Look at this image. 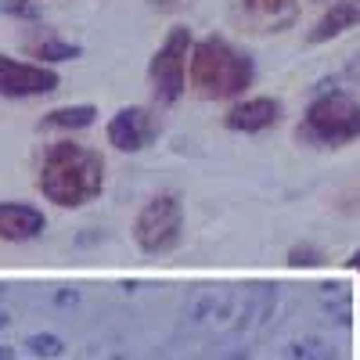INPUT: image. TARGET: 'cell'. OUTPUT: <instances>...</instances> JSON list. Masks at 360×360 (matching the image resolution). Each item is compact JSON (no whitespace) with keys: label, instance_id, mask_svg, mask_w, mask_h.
Masks as SVG:
<instances>
[{"label":"cell","instance_id":"8992f818","mask_svg":"<svg viewBox=\"0 0 360 360\" xmlns=\"http://www.w3.org/2000/svg\"><path fill=\"white\" fill-rule=\"evenodd\" d=\"M108 144L115 152H144L162 134V115L152 105H127L108 119Z\"/></svg>","mask_w":360,"mask_h":360},{"label":"cell","instance_id":"277c9868","mask_svg":"<svg viewBox=\"0 0 360 360\" xmlns=\"http://www.w3.org/2000/svg\"><path fill=\"white\" fill-rule=\"evenodd\" d=\"M134 242L148 256H166L184 242V202L176 191L152 195L134 220Z\"/></svg>","mask_w":360,"mask_h":360},{"label":"cell","instance_id":"5bb4252c","mask_svg":"<svg viewBox=\"0 0 360 360\" xmlns=\"http://www.w3.org/2000/svg\"><path fill=\"white\" fill-rule=\"evenodd\" d=\"M4 11H8V15H22V18H37V8L25 4V0H8Z\"/></svg>","mask_w":360,"mask_h":360},{"label":"cell","instance_id":"e0dca14e","mask_svg":"<svg viewBox=\"0 0 360 360\" xmlns=\"http://www.w3.org/2000/svg\"><path fill=\"white\" fill-rule=\"evenodd\" d=\"M321 4H332V0H321Z\"/></svg>","mask_w":360,"mask_h":360},{"label":"cell","instance_id":"ba28073f","mask_svg":"<svg viewBox=\"0 0 360 360\" xmlns=\"http://www.w3.org/2000/svg\"><path fill=\"white\" fill-rule=\"evenodd\" d=\"M285 115V105L270 94H259V98H242L234 101L224 115V127L234 130V134H263V130H274Z\"/></svg>","mask_w":360,"mask_h":360},{"label":"cell","instance_id":"3957f363","mask_svg":"<svg viewBox=\"0 0 360 360\" xmlns=\"http://www.w3.org/2000/svg\"><path fill=\"white\" fill-rule=\"evenodd\" d=\"M295 137L314 148H342L360 137V98L342 94V90H328L314 98Z\"/></svg>","mask_w":360,"mask_h":360},{"label":"cell","instance_id":"5b68a950","mask_svg":"<svg viewBox=\"0 0 360 360\" xmlns=\"http://www.w3.org/2000/svg\"><path fill=\"white\" fill-rule=\"evenodd\" d=\"M191 47L195 37L188 25H173L166 40L159 44V51L148 62V83L159 105H176L188 90V62H191Z\"/></svg>","mask_w":360,"mask_h":360},{"label":"cell","instance_id":"6da1fadb","mask_svg":"<svg viewBox=\"0 0 360 360\" xmlns=\"http://www.w3.org/2000/svg\"><path fill=\"white\" fill-rule=\"evenodd\" d=\"M37 188L54 205L79 209L105 191V159L79 141H54L40 159Z\"/></svg>","mask_w":360,"mask_h":360},{"label":"cell","instance_id":"2e32d148","mask_svg":"<svg viewBox=\"0 0 360 360\" xmlns=\"http://www.w3.org/2000/svg\"><path fill=\"white\" fill-rule=\"evenodd\" d=\"M349 266H353V270H356V274H360V249H356V252L349 256Z\"/></svg>","mask_w":360,"mask_h":360},{"label":"cell","instance_id":"30bf717a","mask_svg":"<svg viewBox=\"0 0 360 360\" xmlns=\"http://www.w3.org/2000/svg\"><path fill=\"white\" fill-rule=\"evenodd\" d=\"M47 231L44 209L29 205V202H0V242H33Z\"/></svg>","mask_w":360,"mask_h":360},{"label":"cell","instance_id":"8fae6325","mask_svg":"<svg viewBox=\"0 0 360 360\" xmlns=\"http://www.w3.org/2000/svg\"><path fill=\"white\" fill-rule=\"evenodd\" d=\"M360 25V0H332L310 29V44H328Z\"/></svg>","mask_w":360,"mask_h":360},{"label":"cell","instance_id":"52a82bcc","mask_svg":"<svg viewBox=\"0 0 360 360\" xmlns=\"http://www.w3.org/2000/svg\"><path fill=\"white\" fill-rule=\"evenodd\" d=\"M58 83H62V76H58L51 65L18 62V58L0 51V98H11V101L44 98V94H54Z\"/></svg>","mask_w":360,"mask_h":360},{"label":"cell","instance_id":"9a60e30c","mask_svg":"<svg viewBox=\"0 0 360 360\" xmlns=\"http://www.w3.org/2000/svg\"><path fill=\"white\" fill-rule=\"evenodd\" d=\"M152 8H159V11H180V8H191L195 0H148Z\"/></svg>","mask_w":360,"mask_h":360},{"label":"cell","instance_id":"7a4b0ae2","mask_svg":"<svg viewBox=\"0 0 360 360\" xmlns=\"http://www.w3.org/2000/svg\"><path fill=\"white\" fill-rule=\"evenodd\" d=\"M256 69L252 58L245 51H238L224 37H202L191 47V62H188V86L202 101H227V98H242L252 86Z\"/></svg>","mask_w":360,"mask_h":360},{"label":"cell","instance_id":"7c38bea8","mask_svg":"<svg viewBox=\"0 0 360 360\" xmlns=\"http://www.w3.org/2000/svg\"><path fill=\"white\" fill-rule=\"evenodd\" d=\"M98 119V108L94 105H65V108H54L40 119V130H86L90 123Z\"/></svg>","mask_w":360,"mask_h":360},{"label":"cell","instance_id":"4fadbf2b","mask_svg":"<svg viewBox=\"0 0 360 360\" xmlns=\"http://www.w3.org/2000/svg\"><path fill=\"white\" fill-rule=\"evenodd\" d=\"M25 51H29V58H40V65L44 62H72V58H79V44L58 40L54 33H44L37 40H29Z\"/></svg>","mask_w":360,"mask_h":360},{"label":"cell","instance_id":"9c48e42d","mask_svg":"<svg viewBox=\"0 0 360 360\" xmlns=\"http://www.w3.org/2000/svg\"><path fill=\"white\" fill-rule=\"evenodd\" d=\"M234 8L256 33H281L295 22L299 0H234Z\"/></svg>","mask_w":360,"mask_h":360}]
</instances>
